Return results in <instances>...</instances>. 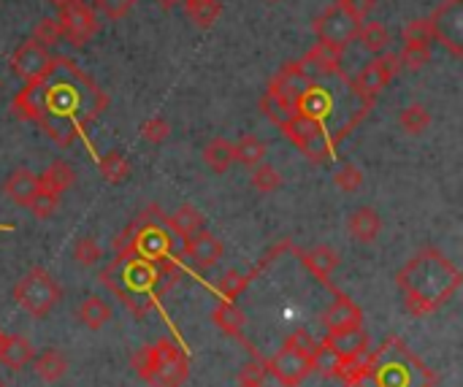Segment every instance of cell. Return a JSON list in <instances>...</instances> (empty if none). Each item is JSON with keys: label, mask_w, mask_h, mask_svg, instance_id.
<instances>
[{"label": "cell", "mask_w": 463, "mask_h": 387, "mask_svg": "<svg viewBox=\"0 0 463 387\" xmlns=\"http://www.w3.org/2000/svg\"><path fill=\"white\" fill-rule=\"evenodd\" d=\"M182 4L190 22L201 30L214 28V22L220 20V0H182Z\"/></svg>", "instance_id": "cell-27"}, {"label": "cell", "mask_w": 463, "mask_h": 387, "mask_svg": "<svg viewBox=\"0 0 463 387\" xmlns=\"http://www.w3.org/2000/svg\"><path fill=\"white\" fill-rule=\"evenodd\" d=\"M428 28L433 41L460 57L463 55V0H441V6L428 17Z\"/></svg>", "instance_id": "cell-8"}, {"label": "cell", "mask_w": 463, "mask_h": 387, "mask_svg": "<svg viewBox=\"0 0 463 387\" xmlns=\"http://www.w3.org/2000/svg\"><path fill=\"white\" fill-rule=\"evenodd\" d=\"M342 47H334V44H326V41H318L312 49L303 55V63L301 65H312L318 73H336L339 65H342Z\"/></svg>", "instance_id": "cell-23"}, {"label": "cell", "mask_w": 463, "mask_h": 387, "mask_svg": "<svg viewBox=\"0 0 463 387\" xmlns=\"http://www.w3.org/2000/svg\"><path fill=\"white\" fill-rule=\"evenodd\" d=\"M323 328L328 333H336V331H345V328H355L363 322V312L355 301H350L347 296H336L334 304L323 312L320 317Z\"/></svg>", "instance_id": "cell-17"}, {"label": "cell", "mask_w": 463, "mask_h": 387, "mask_svg": "<svg viewBox=\"0 0 463 387\" xmlns=\"http://www.w3.org/2000/svg\"><path fill=\"white\" fill-rule=\"evenodd\" d=\"M460 271L452 266V261H447V254L433 246L417 252L396 274V288L404 296V309L412 317H425L441 309L460 288Z\"/></svg>", "instance_id": "cell-2"}, {"label": "cell", "mask_w": 463, "mask_h": 387, "mask_svg": "<svg viewBox=\"0 0 463 387\" xmlns=\"http://www.w3.org/2000/svg\"><path fill=\"white\" fill-rule=\"evenodd\" d=\"M179 263L166 257V261H144L138 254H117L114 263L103 269L100 282L133 312L146 314L154 296L169 293L179 280Z\"/></svg>", "instance_id": "cell-3"}, {"label": "cell", "mask_w": 463, "mask_h": 387, "mask_svg": "<svg viewBox=\"0 0 463 387\" xmlns=\"http://www.w3.org/2000/svg\"><path fill=\"white\" fill-rule=\"evenodd\" d=\"M33 368H36V374H39L44 382H57V379L66 376L68 360H66V355H63L60 349L49 347V349H44V352H39V355L33 357Z\"/></svg>", "instance_id": "cell-25"}, {"label": "cell", "mask_w": 463, "mask_h": 387, "mask_svg": "<svg viewBox=\"0 0 463 387\" xmlns=\"http://www.w3.org/2000/svg\"><path fill=\"white\" fill-rule=\"evenodd\" d=\"M266 152L268 150H266V144L258 136H241L233 144V163H241L247 168H255L258 163H263Z\"/></svg>", "instance_id": "cell-32"}, {"label": "cell", "mask_w": 463, "mask_h": 387, "mask_svg": "<svg viewBox=\"0 0 463 387\" xmlns=\"http://www.w3.org/2000/svg\"><path fill=\"white\" fill-rule=\"evenodd\" d=\"M266 371H271V376L284 384V387H298L309 374H312V360H309L303 352L293 349V347H282L268 363H266Z\"/></svg>", "instance_id": "cell-12"}, {"label": "cell", "mask_w": 463, "mask_h": 387, "mask_svg": "<svg viewBox=\"0 0 463 387\" xmlns=\"http://www.w3.org/2000/svg\"><path fill=\"white\" fill-rule=\"evenodd\" d=\"M284 344H287V347H293V349H298V352H303L306 357H312V352H315V347H318L315 336L309 333V331H303V328L293 331V333L287 336V341H284Z\"/></svg>", "instance_id": "cell-50"}, {"label": "cell", "mask_w": 463, "mask_h": 387, "mask_svg": "<svg viewBox=\"0 0 463 387\" xmlns=\"http://www.w3.org/2000/svg\"><path fill=\"white\" fill-rule=\"evenodd\" d=\"M169 219H171V228L177 230V236H182V238H188V236H193V233L206 228V217L196 206H190V203L179 206L177 214L169 217Z\"/></svg>", "instance_id": "cell-34"}, {"label": "cell", "mask_w": 463, "mask_h": 387, "mask_svg": "<svg viewBox=\"0 0 463 387\" xmlns=\"http://www.w3.org/2000/svg\"><path fill=\"white\" fill-rule=\"evenodd\" d=\"M63 298L57 280L44 269H31L14 288V301L31 317H47Z\"/></svg>", "instance_id": "cell-7"}, {"label": "cell", "mask_w": 463, "mask_h": 387, "mask_svg": "<svg viewBox=\"0 0 463 387\" xmlns=\"http://www.w3.org/2000/svg\"><path fill=\"white\" fill-rule=\"evenodd\" d=\"M309 360H312V371H318V374H323V376H328V379H334V376L342 379L345 368L350 366V363H345L326 341L315 347V352H312V357H309Z\"/></svg>", "instance_id": "cell-28"}, {"label": "cell", "mask_w": 463, "mask_h": 387, "mask_svg": "<svg viewBox=\"0 0 463 387\" xmlns=\"http://www.w3.org/2000/svg\"><path fill=\"white\" fill-rule=\"evenodd\" d=\"M326 344L345 360V363H358L366 349H369V333L355 325V328H345V331H336V333H328L326 336Z\"/></svg>", "instance_id": "cell-16"}, {"label": "cell", "mask_w": 463, "mask_h": 387, "mask_svg": "<svg viewBox=\"0 0 463 387\" xmlns=\"http://www.w3.org/2000/svg\"><path fill=\"white\" fill-rule=\"evenodd\" d=\"M177 238H182V236H177V230L171 228V219L158 206H152L144 214H138L114 238V252L117 254H138L144 261H166L177 246Z\"/></svg>", "instance_id": "cell-4"}, {"label": "cell", "mask_w": 463, "mask_h": 387, "mask_svg": "<svg viewBox=\"0 0 463 387\" xmlns=\"http://www.w3.org/2000/svg\"><path fill=\"white\" fill-rule=\"evenodd\" d=\"M49 65H52V55H49V49L39 47L33 39H31V41H25V44L14 52V57H12V68H14V73H17V76H22L25 82H36V79H41V76L49 71Z\"/></svg>", "instance_id": "cell-14"}, {"label": "cell", "mask_w": 463, "mask_h": 387, "mask_svg": "<svg viewBox=\"0 0 463 387\" xmlns=\"http://www.w3.org/2000/svg\"><path fill=\"white\" fill-rule=\"evenodd\" d=\"M358 39L363 44L366 52L371 55H382L390 44V36H388V28L382 22H361L358 28Z\"/></svg>", "instance_id": "cell-35"}, {"label": "cell", "mask_w": 463, "mask_h": 387, "mask_svg": "<svg viewBox=\"0 0 463 387\" xmlns=\"http://www.w3.org/2000/svg\"><path fill=\"white\" fill-rule=\"evenodd\" d=\"M39 182H41V187H44V190L63 195L66 190H71V187H74L76 174H74V168H71L66 160H57V163H52V166L39 176Z\"/></svg>", "instance_id": "cell-26"}, {"label": "cell", "mask_w": 463, "mask_h": 387, "mask_svg": "<svg viewBox=\"0 0 463 387\" xmlns=\"http://www.w3.org/2000/svg\"><path fill=\"white\" fill-rule=\"evenodd\" d=\"M100 246H98V241L92 238V236H82L79 241H76V246H74V257L79 261V266H84V269H90V266H95L98 261H100Z\"/></svg>", "instance_id": "cell-42"}, {"label": "cell", "mask_w": 463, "mask_h": 387, "mask_svg": "<svg viewBox=\"0 0 463 387\" xmlns=\"http://www.w3.org/2000/svg\"><path fill=\"white\" fill-rule=\"evenodd\" d=\"M366 366L377 387H436L439 382L436 374L420 363V357H415L398 336L385 339Z\"/></svg>", "instance_id": "cell-5"}, {"label": "cell", "mask_w": 463, "mask_h": 387, "mask_svg": "<svg viewBox=\"0 0 463 387\" xmlns=\"http://www.w3.org/2000/svg\"><path fill=\"white\" fill-rule=\"evenodd\" d=\"M47 4H52V6H57V9H63L66 4H71V0H47Z\"/></svg>", "instance_id": "cell-53"}, {"label": "cell", "mask_w": 463, "mask_h": 387, "mask_svg": "<svg viewBox=\"0 0 463 387\" xmlns=\"http://www.w3.org/2000/svg\"><path fill=\"white\" fill-rule=\"evenodd\" d=\"M282 133H284V139L293 142L298 150H306L315 139H320V136L326 133V127H323L320 119H312V116H306V114L295 111V114L282 125Z\"/></svg>", "instance_id": "cell-18"}, {"label": "cell", "mask_w": 463, "mask_h": 387, "mask_svg": "<svg viewBox=\"0 0 463 387\" xmlns=\"http://www.w3.org/2000/svg\"><path fill=\"white\" fill-rule=\"evenodd\" d=\"M100 174L109 185H122L130 176V163L122 152H109L100 158Z\"/></svg>", "instance_id": "cell-36"}, {"label": "cell", "mask_w": 463, "mask_h": 387, "mask_svg": "<svg viewBox=\"0 0 463 387\" xmlns=\"http://www.w3.org/2000/svg\"><path fill=\"white\" fill-rule=\"evenodd\" d=\"M260 111L271 119V122H276L279 127L295 114V108L290 106V103H284L276 92H271L268 87H266V92H263V98H260Z\"/></svg>", "instance_id": "cell-37"}, {"label": "cell", "mask_w": 463, "mask_h": 387, "mask_svg": "<svg viewBox=\"0 0 463 387\" xmlns=\"http://www.w3.org/2000/svg\"><path fill=\"white\" fill-rule=\"evenodd\" d=\"M334 185H336L342 193H355V190H361V185H363V174H361L358 166L347 163V166H342L339 174L334 176Z\"/></svg>", "instance_id": "cell-46"}, {"label": "cell", "mask_w": 463, "mask_h": 387, "mask_svg": "<svg viewBox=\"0 0 463 387\" xmlns=\"http://www.w3.org/2000/svg\"><path fill=\"white\" fill-rule=\"evenodd\" d=\"M339 6H342L355 22H363V20L371 14V9L377 6V0H339Z\"/></svg>", "instance_id": "cell-51"}, {"label": "cell", "mask_w": 463, "mask_h": 387, "mask_svg": "<svg viewBox=\"0 0 463 387\" xmlns=\"http://www.w3.org/2000/svg\"><path fill=\"white\" fill-rule=\"evenodd\" d=\"M263 379H266V366L258 360H249L239 368V384L244 387H263Z\"/></svg>", "instance_id": "cell-48"}, {"label": "cell", "mask_w": 463, "mask_h": 387, "mask_svg": "<svg viewBox=\"0 0 463 387\" xmlns=\"http://www.w3.org/2000/svg\"><path fill=\"white\" fill-rule=\"evenodd\" d=\"M204 163L214 171V174H225L233 166V142L225 139H214L206 144L204 150Z\"/></svg>", "instance_id": "cell-33"}, {"label": "cell", "mask_w": 463, "mask_h": 387, "mask_svg": "<svg viewBox=\"0 0 463 387\" xmlns=\"http://www.w3.org/2000/svg\"><path fill=\"white\" fill-rule=\"evenodd\" d=\"M4 339H6V336H4V333H0V344H4Z\"/></svg>", "instance_id": "cell-55"}, {"label": "cell", "mask_w": 463, "mask_h": 387, "mask_svg": "<svg viewBox=\"0 0 463 387\" xmlns=\"http://www.w3.org/2000/svg\"><path fill=\"white\" fill-rule=\"evenodd\" d=\"M185 252L190 261L201 269V271H209L220 263V257H223V244L204 228L193 236L185 238Z\"/></svg>", "instance_id": "cell-15"}, {"label": "cell", "mask_w": 463, "mask_h": 387, "mask_svg": "<svg viewBox=\"0 0 463 387\" xmlns=\"http://www.w3.org/2000/svg\"><path fill=\"white\" fill-rule=\"evenodd\" d=\"M154 4H158L163 12H171L174 6H179V4H182V0H154Z\"/></svg>", "instance_id": "cell-52"}, {"label": "cell", "mask_w": 463, "mask_h": 387, "mask_svg": "<svg viewBox=\"0 0 463 387\" xmlns=\"http://www.w3.org/2000/svg\"><path fill=\"white\" fill-rule=\"evenodd\" d=\"M404 44H433L428 20H412V22L404 28Z\"/></svg>", "instance_id": "cell-47"}, {"label": "cell", "mask_w": 463, "mask_h": 387, "mask_svg": "<svg viewBox=\"0 0 463 387\" xmlns=\"http://www.w3.org/2000/svg\"><path fill=\"white\" fill-rule=\"evenodd\" d=\"M249 274H239V271H228L225 277H220V282H217V293L225 298V301H236L244 290H247V285H249Z\"/></svg>", "instance_id": "cell-40"}, {"label": "cell", "mask_w": 463, "mask_h": 387, "mask_svg": "<svg viewBox=\"0 0 463 387\" xmlns=\"http://www.w3.org/2000/svg\"><path fill=\"white\" fill-rule=\"evenodd\" d=\"M212 320L214 325L225 333V336H233V339H241V331L247 325L244 314L231 304V301H223L214 312H212Z\"/></svg>", "instance_id": "cell-30"}, {"label": "cell", "mask_w": 463, "mask_h": 387, "mask_svg": "<svg viewBox=\"0 0 463 387\" xmlns=\"http://www.w3.org/2000/svg\"><path fill=\"white\" fill-rule=\"evenodd\" d=\"M331 108H334V98H331V92H328L326 87H320V84H315L312 90H309V92L301 98V103L295 106V111H301V114H306V116H312V119H320V122L331 114Z\"/></svg>", "instance_id": "cell-24"}, {"label": "cell", "mask_w": 463, "mask_h": 387, "mask_svg": "<svg viewBox=\"0 0 463 387\" xmlns=\"http://www.w3.org/2000/svg\"><path fill=\"white\" fill-rule=\"evenodd\" d=\"M266 4H282V0H266Z\"/></svg>", "instance_id": "cell-54"}, {"label": "cell", "mask_w": 463, "mask_h": 387, "mask_svg": "<svg viewBox=\"0 0 463 387\" xmlns=\"http://www.w3.org/2000/svg\"><path fill=\"white\" fill-rule=\"evenodd\" d=\"M0 387H6V382H4V379H0Z\"/></svg>", "instance_id": "cell-56"}, {"label": "cell", "mask_w": 463, "mask_h": 387, "mask_svg": "<svg viewBox=\"0 0 463 387\" xmlns=\"http://www.w3.org/2000/svg\"><path fill=\"white\" fill-rule=\"evenodd\" d=\"M33 41H36L39 47H44V49H49V47H57V44L63 41L60 25H57V17H55V20H52V17H44V20H39V25L33 28Z\"/></svg>", "instance_id": "cell-41"}, {"label": "cell", "mask_w": 463, "mask_h": 387, "mask_svg": "<svg viewBox=\"0 0 463 387\" xmlns=\"http://www.w3.org/2000/svg\"><path fill=\"white\" fill-rule=\"evenodd\" d=\"M249 179H252V187L258 193H263V195H271V193H276L282 187V174L274 166H268V163H258L252 168Z\"/></svg>", "instance_id": "cell-38"}, {"label": "cell", "mask_w": 463, "mask_h": 387, "mask_svg": "<svg viewBox=\"0 0 463 387\" xmlns=\"http://www.w3.org/2000/svg\"><path fill=\"white\" fill-rule=\"evenodd\" d=\"M141 136L149 142V144H163L169 136H171V125L163 119V116H152L141 125Z\"/></svg>", "instance_id": "cell-44"}, {"label": "cell", "mask_w": 463, "mask_h": 387, "mask_svg": "<svg viewBox=\"0 0 463 387\" xmlns=\"http://www.w3.org/2000/svg\"><path fill=\"white\" fill-rule=\"evenodd\" d=\"M347 230H350V236L355 241L371 244L380 236V230H382V219H380V214L371 206H361V209H355L347 217Z\"/></svg>", "instance_id": "cell-20"}, {"label": "cell", "mask_w": 463, "mask_h": 387, "mask_svg": "<svg viewBox=\"0 0 463 387\" xmlns=\"http://www.w3.org/2000/svg\"><path fill=\"white\" fill-rule=\"evenodd\" d=\"M133 368L152 387H182L188 382V376H190L188 357L169 339H161L158 344L141 347L133 355Z\"/></svg>", "instance_id": "cell-6"}, {"label": "cell", "mask_w": 463, "mask_h": 387, "mask_svg": "<svg viewBox=\"0 0 463 387\" xmlns=\"http://www.w3.org/2000/svg\"><path fill=\"white\" fill-rule=\"evenodd\" d=\"M239 387H244V384H239Z\"/></svg>", "instance_id": "cell-57"}, {"label": "cell", "mask_w": 463, "mask_h": 387, "mask_svg": "<svg viewBox=\"0 0 463 387\" xmlns=\"http://www.w3.org/2000/svg\"><path fill=\"white\" fill-rule=\"evenodd\" d=\"M57 25H60L63 41H68L74 47H84L98 33L95 12L90 4H84V0H71V4H66L57 14Z\"/></svg>", "instance_id": "cell-10"}, {"label": "cell", "mask_w": 463, "mask_h": 387, "mask_svg": "<svg viewBox=\"0 0 463 387\" xmlns=\"http://www.w3.org/2000/svg\"><path fill=\"white\" fill-rule=\"evenodd\" d=\"M398 125L406 136H423L431 127V111L423 103H409L401 114H398Z\"/></svg>", "instance_id": "cell-29"}, {"label": "cell", "mask_w": 463, "mask_h": 387, "mask_svg": "<svg viewBox=\"0 0 463 387\" xmlns=\"http://www.w3.org/2000/svg\"><path fill=\"white\" fill-rule=\"evenodd\" d=\"M315 87V79L301 63H284L282 71L268 82V90L276 92L284 103H290L293 108L301 103V98Z\"/></svg>", "instance_id": "cell-13"}, {"label": "cell", "mask_w": 463, "mask_h": 387, "mask_svg": "<svg viewBox=\"0 0 463 387\" xmlns=\"http://www.w3.org/2000/svg\"><path fill=\"white\" fill-rule=\"evenodd\" d=\"M342 379H345V384L347 387H377V382H374V376H371V371H369V366L366 363H350L347 368H345V374H342Z\"/></svg>", "instance_id": "cell-45"}, {"label": "cell", "mask_w": 463, "mask_h": 387, "mask_svg": "<svg viewBox=\"0 0 463 387\" xmlns=\"http://www.w3.org/2000/svg\"><path fill=\"white\" fill-rule=\"evenodd\" d=\"M36 357L33 344L25 336H6L4 344H0V363L12 371H22L25 366H31Z\"/></svg>", "instance_id": "cell-22"}, {"label": "cell", "mask_w": 463, "mask_h": 387, "mask_svg": "<svg viewBox=\"0 0 463 387\" xmlns=\"http://www.w3.org/2000/svg\"><path fill=\"white\" fill-rule=\"evenodd\" d=\"M106 92L68 57H52L49 71L28 82L14 98V114L25 122H36L60 147H71L87 127L103 114Z\"/></svg>", "instance_id": "cell-1"}, {"label": "cell", "mask_w": 463, "mask_h": 387, "mask_svg": "<svg viewBox=\"0 0 463 387\" xmlns=\"http://www.w3.org/2000/svg\"><path fill=\"white\" fill-rule=\"evenodd\" d=\"M95 9L109 20H122L133 9V0H95Z\"/></svg>", "instance_id": "cell-49"}, {"label": "cell", "mask_w": 463, "mask_h": 387, "mask_svg": "<svg viewBox=\"0 0 463 387\" xmlns=\"http://www.w3.org/2000/svg\"><path fill=\"white\" fill-rule=\"evenodd\" d=\"M79 320H82L90 331H100V328L111 320V306H109L103 298L90 296V298H84L82 306H79Z\"/></svg>", "instance_id": "cell-31"}, {"label": "cell", "mask_w": 463, "mask_h": 387, "mask_svg": "<svg viewBox=\"0 0 463 387\" xmlns=\"http://www.w3.org/2000/svg\"><path fill=\"white\" fill-rule=\"evenodd\" d=\"M361 22H355L342 6H328L318 20H315V36L318 41L334 44V47H347L350 41L358 39Z\"/></svg>", "instance_id": "cell-11"}, {"label": "cell", "mask_w": 463, "mask_h": 387, "mask_svg": "<svg viewBox=\"0 0 463 387\" xmlns=\"http://www.w3.org/2000/svg\"><path fill=\"white\" fill-rule=\"evenodd\" d=\"M398 60L406 71H420L431 63V44H404Z\"/></svg>", "instance_id": "cell-39"}, {"label": "cell", "mask_w": 463, "mask_h": 387, "mask_svg": "<svg viewBox=\"0 0 463 387\" xmlns=\"http://www.w3.org/2000/svg\"><path fill=\"white\" fill-rule=\"evenodd\" d=\"M41 190V182H39V176L33 174V171H28V168H17L9 179H6V185H4V193L17 203V206H31V201L36 198V193Z\"/></svg>", "instance_id": "cell-19"}, {"label": "cell", "mask_w": 463, "mask_h": 387, "mask_svg": "<svg viewBox=\"0 0 463 387\" xmlns=\"http://www.w3.org/2000/svg\"><path fill=\"white\" fill-rule=\"evenodd\" d=\"M39 219H49L57 209H60V195L57 193H49V190H39L36 193V198L31 201V206H28Z\"/></svg>", "instance_id": "cell-43"}, {"label": "cell", "mask_w": 463, "mask_h": 387, "mask_svg": "<svg viewBox=\"0 0 463 387\" xmlns=\"http://www.w3.org/2000/svg\"><path fill=\"white\" fill-rule=\"evenodd\" d=\"M401 68V60L398 55H377V60H371L361 73L358 79L353 82V92L363 100V108L369 111V106L377 100V95L390 84V79L398 73Z\"/></svg>", "instance_id": "cell-9"}, {"label": "cell", "mask_w": 463, "mask_h": 387, "mask_svg": "<svg viewBox=\"0 0 463 387\" xmlns=\"http://www.w3.org/2000/svg\"><path fill=\"white\" fill-rule=\"evenodd\" d=\"M301 261L320 282H328L334 277V271L339 269V252L331 246H315L309 252H301Z\"/></svg>", "instance_id": "cell-21"}]
</instances>
